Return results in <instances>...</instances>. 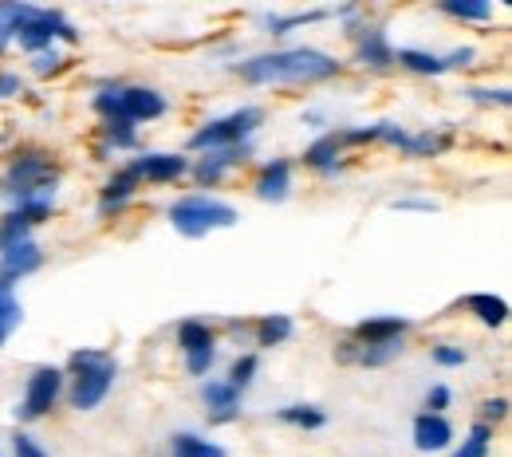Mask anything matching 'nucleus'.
I'll use <instances>...</instances> for the list:
<instances>
[{
    "mask_svg": "<svg viewBox=\"0 0 512 457\" xmlns=\"http://www.w3.org/2000/svg\"><path fill=\"white\" fill-rule=\"evenodd\" d=\"M339 71L343 64L320 48H280V52H264V56H249V60L233 64V75L245 83H256V87H272V83L316 87V83L335 79Z\"/></svg>",
    "mask_w": 512,
    "mask_h": 457,
    "instance_id": "1",
    "label": "nucleus"
},
{
    "mask_svg": "<svg viewBox=\"0 0 512 457\" xmlns=\"http://www.w3.org/2000/svg\"><path fill=\"white\" fill-rule=\"evenodd\" d=\"M56 182H60V166L48 150H16L0 174V194L8 197L12 205L16 201H28V197H56Z\"/></svg>",
    "mask_w": 512,
    "mask_h": 457,
    "instance_id": "2",
    "label": "nucleus"
},
{
    "mask_svg": "<svg viewBox=\"0 0 512 457\" xmlns=\"http://www.w3.org/2000/svg\"><path fill=\"white\" fill-rule=\"evenodd\" d=\"M67 367H71L67 402H71V410H79V414L103 406L111 387H115V379H119V363H115L107 351H95V347L75 351V355L67 359Z\"/></svg>",
    "mask_w": 512,
    "mask_h": 457,
    "instance_id": "3",
    "label": "nucleus"
},
{
    "mask_svg": "<svg viewBox=\"0 0 512 457\" xmlns=\"http://www.w3.org/2000/svg\"><path fill=\"white\" fill-rule=\"evenodd\" d=\"M99 119H127V123H154L170 111L166 95L154 87H134V83H103L91 99Z\"/></svg>",
    "mask_w": 512,
    "mask_h": 457,
    "instance_id": "4",
    "label": "nucleus"
},
{
    "mask_svg": "<svg viewBox=\"0 0 512 457\" xmlns=\"http://www.w3.org/2000/svg\"><path fill=\"white\" fill-rule=\"evenodd\" d=\"M237 221H241V213L229 201L209 194H186L170 205V225L190 241L205 237V233H217V229H233Z\"/></svg>",
    "mask_w": 512,
    "mask_h": 457,
    "instance_id": "5",
    "label": "nucleus"
},
{
    "mask_svg": "<svg viewBox=\"0 0 512 457\" xmlns=\"http://www.w3.org/2000/svg\"><path fill=\"white\" fill-rule=\"evenodd\" d=\"M264 127V111L260 107H237L221 119H209L201 131L190 134V150L205 154V150H225V146H245L253 142V134Z\"/></svg>",
    "mask_w": 512,
    "mask_h": 457,
    "instance_id": "6",
    "label": "nucleus"
},
{
    "mask_svg": "<svg viewBox=\"0 0 512 457\" xmlns=\"http://www.w3.org/2000/svg\"><path fill=\"white\" fill-rule=\"evenodd\" d=\"M79 36H83V32L67 20L60 8H36V4H28L24 20H20V28H16V44H20L28 56H40V52L56 48V40L79 44Z\"/></svg>",
    "mask_w": 512,
    "mask_h": 457,
    "instance_id": "7",
    "label": "nucleus"
},
{
    "mask_svg": "<svg viewBox=\"0 0 512 457\" xmlns=\"http://www.w3.org/2000/svg\"><path fill=\"white\" fill-rule=\"evenodd\" d=\"M64 383L67 379L60 367H36L32 379H28V387H24L20 406H16V418H20V422H40V418H48V414L56 410V402L64 398Z\"/></svg>",
    "mask_w": 512,
    "mask_h": 457,
    "instance_id": "8",
    "label": "nucleus"
},
{
    "mask_svg": "<svg viewBox=\"0 0 512 457\" xmlns=\"http://www.w3.org/2000/svg\"><path fill=\"white\" fill-rule=\"evenodd\" d=\"M249 154H253V142H245V146H225V150H205V154L190 166L193 182H197L201 190H213V186H221V182H225V174H229V170L245 166V162H249Z\"/></svg>",
    "mask_w": 512,
    "mask_h": 457,
    "instance_id": "9",
    "label": "nucleus"
},
{
    "mask_svg": "<svg viewBox=\"0 0 512 457\" xmlns=\"http://www.w3.org/2000/svg\"><path fill=\"white\" fill-rule=\"evenodd\" d=\"M130 170H134L138 182H158V186H162V182H178V178H186V174H190V158H186V154L154 150V154L134 158Z\"/></svg>",
    "mask_w": 512,
    "mask_h": 457,
    "instance_id": "10",
    "label": "nucleus"
},
{
    "mask_svg": "<svg viewBox=\"0 0 512 457\" xmlns=\"http://www.w3.org/2000/svg\"><path fill=\"white\" fill-rule=\"evenodd\" d=\"M40 268H44V253H40L36 241H24V245H12V249L0 253V280L12 284V288L20 280H28L32 272H40Z\"/></svg>",
    "mask_w": 512,
    "mask_h": 457,
    "instance_id": "11",
    "label": "nucleus"
},
{
    "mask_svg": "<svg viewBox=\"0 0 512 457\" xmlns=\"http://www.w3.org/2000/svg\"><path fill=\"white\" fill-rule=\"evenodd\" d=\"M453 446V422L446 414H418L414 418V450L418 454H442Z\"/></svg>",
    "mask_w": 512,
    "mask_h": 457,
    "instance_id": "12",
    "label": "nucleus"
},
{
    "mask_svg": "<svg viewBox=\"0 0 512 457\" xmlns=\"http://www.w3.org/2000/svg\"><path fill=\"white\" fill-rule=\"evenodd\" d=\"M138 178H134V170L130 166H119L111 178H107V186L99 190V217H115V213H123L134 194H138Z\"/></svg>",
    "mask_w": 512,
    "mask_h": 457,
    "instance_id": "13",
    "label": "nucleus"
},
{
    "mask_svg": "<svg viewBox=\"0 0 512 457\" xmlns=\"http://www.w3.org/2000/svg\"><path fill=\"white\" fill-rule=\"evenodd\" d=\"M253 190L260 201H272V205L288 201V194H292V162H288V158H272V162H264L260 174H256Z\"/></svg>",
    "mask_w": 512,
    "mask_h": 457,
    "instance_id": "14",
    "label": "nucleus"
},
{
    "mask_svg": "<svg viewBox=\"0 0 512 457\" xmlns=\"http://www.w3.org/2000/svg\"><path fill=\"white\" fill-rule=\"evenodd\" d=\"M201 402H205V414H209V422L213 426H221V422H233L241 410V394L233 391L225 379H209V383H201Z\"/></svg>",
    "mask_w": 512,
    "mask_h": 457,
    "instance_id": "15",
    "label": "nucleus"
},
{
    "mask_svg": "<svg viewBox=\"0 0 512 457\" xmlns=\"http://www.w3.org/2000/svg\"><path fill=\"white\" fill-rule=\"evenodd\" d=\"M343 150H347V146H343V134L327 131L304 150V166L316 170V174H339V170H343Z\"/></svg>",
    "mask_w": 512,
    "mask_h": 457,
    "instance_id": "16",
    "label": "nucleus"
},
{
    "mask_svg": "<svg viewBox=\"0 0 512 457\" xmlns=\"http://www.w3.org/2000/svg\"><path fill=\"white\" fill-rule=\"evenodd\" d=\"M410 320L406 316H367L351 327L355 343H390V339H406Z\"/></svg>",
    "mask_w": 512,
    "mask_h": 457,
    "instance_id": "17",
    "label": "nucleus"
},
{
    "mask_svg": "<svg viewBox=\"0 0 512 457\" xmlns=\"http://www.w3.org/2000/svg\"><path fill=\"white\" fill-rule=\"evenodd\" d=\"M359 64L371 67V71L394 67V48H390V40H386V32L379 24L359 28Z\"/></svg>",
    "mask_w": 512,
    "mask_h": 457,
    "instance_id": "18",
    "label": "nucleus"
},
{
    "mask_svg": "<svg viewBox=\"0 0 512 457\" xmlns=\"http://www.w3.org/2000/svg\"><path fill=\"white\" fill-rule=\"evenodd\" d=\"M292 316H284V312H272V316H260L253 324V339L256 347H264V351H272V347H280V343H288L292 339Z\"/></svg>",
    "mask_w": 512,
    "mask_h": 457,
    "instance_id": "19",
    "label": "nucleus"
},
{
    "mask_svg": "<svg viewBox=\"0 0 512 457\" xmlns=\"http://www.w3.org/2000/svg\"><path fill=\"white\" fill-rule=\"evenodd\" d=\"M178 347H182L186 359L190 355H205V351H217V335H213V327L205 324V320H182L178 324Z\"/></svg>",
    "mask_w": 512,
    "mask_h": 457,
    "instance_id": "20",
    "label": "nucleus"
},
{
    "mask_svg": "<svg viewBox=\"0 0 512 457\" xmlns=\"http://www.w3.org/2000/svg\"><path fill=\"white\" fill-rule=\"evenodd\" d=\"M449 146H453V131L442 127V131L410 134L406 146H402V154H406V158H438V154H446Z\"/></svg>",
    "mask_w": 512,
    "mask_h": 457,
    "instance_id": "21",
    "label": "nucleus"
},
{
    "mask_svg": "<svg viewBox=\"0 0 512 457\" xmlns=\"http://www.w3.org/2000/svg\"><path fill=\"white\" fill-rule=\"evenodd\" d=\"M465 308H469L485 327H501L509 320V304H505L501 296H493V292H473V296H465Z\"/></svg>",
    "mask_w": 512,
    "mask_h": 457,
    "instance_id": "22",
    "label": "nucleus"
},
{
    "mask_svg": "<svg viewBox=\"0 0 512 457\" xmlns=\"http://www.w3.org/2000/svg\"><path fill=\"white\" fill-rule=\"evenodd\" d=\"M276 422L296 426V430H323L327 426V410L312 406V402H296V406H280L276 410Z\"/></svg>",
    "mask_w": 512,
    "mask_h": 457,
    "instance_id": "23",
    "label": "nucleus"
},
{
    "mask_svg": "<svg viewBox=\"0 0 512 457\" xmlns=\"http://www.w3.org/2000/svg\"><path fill=\"white\" fill-rule=\"evenodd\" d=\"M331 16V8H312V12H288V16H276V12H268L264 16V28L272 32V36H288V32H296V28H304V24H320Z\"/></svg>",
    "mask_w": 512,
    "mask_h": 457,
    "instance_id": "24",
    "label": "nucleus"
},
{
    "mask_svg": "<svg viewBox=\"0 0 512 457\" xmlns=\"http://www.w3.org/2000/svg\"><path fill=\"white\" fill-rule=\"evenodd\" d=\"M394 64L406 67V71H414V75H446V64H442V56H434V52H422V48H402V52H394Z\"/></svg>",
    "mask_w": 512,
    "mask_h": 457,
    "instance_id": "25",
    "label": "nucleus"
},
{
    "mask_svg": "<svg viewBox=\"0 0 512 457\" xmlns=\"http://www.w3.org/2000/svg\"><path fill=\"white\" fill-rule=\"evenodd\" d=\"M24 324V308L16 300V288L0 280V347L12 339V331Z\"/></svg>",
    "mask_w": 512,
    "mask_h": 457,
    "instance_id": "26",
    "label": "nucleus"
},
{
    "mask_svg": "<svg viewBox=\"0 0 512 457\" xmlns=\"http://www.w3.org/2000/svg\"><path fill=\"white\" fill-rule=\"evenodd\" d=\"M170 454L174 457H229L217 442L201 438V434H174L170 438Z\"/></svg>",
    "mask_w": 512,
    "mask_h": 457,
    "instance_id": "27",
    "label": "nucleus"
},
{
    "mask_svg": "<svg viewBox=\"0 0 512 457\" xmlns=\"http://www.w3.org/2000/svg\"><path fill=\"white\" fill-rule=\"evenodd\" d=\"M138 146V127L127 119H103V150H134Z\"/></svg>",
    "mask_w": 512,
    "mask_h": 457,
    "instance_id": "28",
    "label": "nucleus"
},
{
    "mask_svg": "<svg viewBox=\"0 0 512 457\" xmlns=\"http://www.w3.org/2000/svg\"><path fill=\"white\" fill-rule=\"evenodd\" d=\"M438 12H446L453 20H469V24L493 20V4H485V0H442Z\"/></svg>",
    "mask_w": 512,
    "mask_h": 457,
    "instance_id": "29",
    "label": "nucleus"
},
{
    "mask_svg": "<svg viewBox=\"0 0 512 457\" xmlns=\"http://www.w3.org/2000/svg\"><path fill=\"white\" fill-rule=\"evenodd\" d=\"M256 371H260V359H256L253 351H245V355H237V359H233V367H229V379H225V383H229L237 394H245L249 387H253Z\"/></svg>",
    "mask_w": 512,
    "mask_h": 457,
    "instance_id": "30",
    "label": "nucleus"
},
{
    "mask_svg": "<svg viewBox=\"0 0 512 457\" xmlns=\"http://www.w3.org/2000/svg\"><path fill=\"white\" fill-rule=\"evenodd\" d=\"M489 446H493V426H485V422H473V430H469V438L453 450L449 457H489Z\"/></svg>",
    "mask_w": 512,
    "mask_h": 457,
    "instance_id": "31",
    "label": "nucleus"
},
{
    "mask_svg": "<svg viewBox=\"0 0 512 457\" xmlns=\"http://www.w3.org/2000/svg\"><path fill=\"white\" fill-rule=\"evenodd\" d=\"M24 12H28V4H20V0H8V4H0V52H4V48L16 40V28H20Z\"/></svg>",
    "mask_w": 512,
    "mask_h": 457,
    "instance_id": "32",
    "label": "nucleus"
},
{
    "mask_svg": "<svg viewBox=\"0 0 512 457\" xmlns=\"http://www.w3.org/2000/svg\"><path fill=\"white\" fill-rule=\"evenodd\" d=\"M24 241H32V225H24L16 213H4V221H0V253L12 249V245H24Z\"/></svg>",
    "mask_w": 512,
    "mask_h": 457,
    "instance_id": "33",
    "label": "nucleus"
},
{
    "mask_svg": "<svg viewBox=\"0 0 512 457\" xmlns=\"http://www.w3.org/2000/svg\"><path fill=\"white\" fill-rule=\"evenodd\" d=\"M465 99H473V103H481V107H509L512 103V95H509V87H465L461 91Z\"/></svg>",
    "mask_w": 512,
    "mask_h": 457,
    "instance_id": "34",
    "label": "nucleus"
},
{
    "mask_svg": "<svg viewBox=\"0 0 512 457\" xmlns=\"http://www.w3.org/2000/svg\"><path fill=\"white\" fill-rule=\"evenodd\" d=\"M64 52L60 48H48V52H40V56H32V75H40V79H48V75H56V71H64Z\"/></svg>",
    "mask_w": 512,
    "mask_h": 457,
    "instance_id": "35",
    "label": "nucleus"
},
{
    "mask_svg": "<svg viewBox=\"0 0 512 457\" xmlns=\"http://www.w3.org/2000/svg\"><path fill=\"white\" fill-rule=\"evenodd\" d=\"M430 355H434V363H438V367H446V371H457V367H465V363H469V355H465L461 347H453V343H438Z\"/></svg>",
    "mask_w": 512,
    "mask_h": 457,
    "instance_id": "36",
    "label": "nucleus"
},
{
    "mask_svg": "<svg viewBox=\"0 0 512 457\" xmlns=\"http://www.w3.org/2000/svg\"><path fill=\"white\" fill-rule=\"evenodd\" d=\"M449 402H453V391H449L446 383H434V387L426 391V398H422V410H426V414H446Z\"/></svg>",
    "mask_w": 512,
    "mask_h": 457,
    "instance_id": "37",
    "label": "nucleus"
},
{
    "mask_svg": "<svg viewBox=\"0 0 512 457\" xmlns=\"http://www.w3.org/2000/svg\"><path fill=\"white\" fill-rule=\"evenodd\" d=\"M505 414H509V398H505V394H501V398H485V402H481V422H485V426L505 422Z\"/></svg>",
    "mask_w": 512,
    "mask_h": 457,
    "instance_id": "38",
    "label": "nucleus"
},
{
    "mask_svg": "<svg viewBox=\"0 0 512 457\" xmlns=\"http://www.w3.org/2000/svg\"><path fill=\"white\" fill-rule=\"evenodd\" d=\"M390 209H394V213H434L438 205H434L430 197H394Z\"/></svg>",
    "mask_w": 512,
    "mask_h": 457,
    "instance_id": "39",
    "label": "nucleus"
},
{
    "mask_svg": "<svg viewBox=\"0 0 512 457\" xmlns=\"http://www.w3.org/2000/svg\"><path fill=\"white\" fill-rule=\"evenodd\" d=\"M12 457H48V450L32 434H16L12 438Z\"/></svg>",
    "mask_w": 512,
    "mask_h": 457,
    "instance_id": "40",
    "label": "nucleus"
},
{
    "mask_svg": "<svg viewBox=\"0 0 512 457\" xmlns=\"http://www.w3.org/2000/svg\"><path fill=\"white\" fill-rule=\"evenodd\" d=\"M473 60H477V52H473V48H453L449 56H442L446 71H461V67H469Z\"/></svg>",
    "mask_w": 512,
    "mask_h": 457,
    "instance_id": "41",
    "label": "nucleus"
},
{
    "mask_svg": "<svg viewBox=\"0 0 512 457\" xmlns=\"http://www.w3.org/2000/svg\"><path fill=\"white\" fill-rule=\"evenodd\" d=\"M20 91H24V79L16 71H0V99H12Z\"/></svg>",
    "mask_w": 512,
    "mask_h": 457,
    "instance_id": "42",
    "label": "nucleus"
}]
</instances>
